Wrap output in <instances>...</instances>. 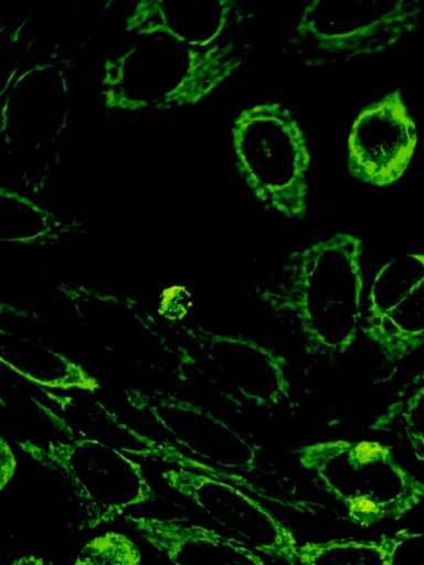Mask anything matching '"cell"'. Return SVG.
I'll return each mask as SVG.
<instances>
[{"instance_id": "7a4b0ae2", "label": "cell", "mask_w": 424, "mask_h": 565, "mask_svg": "<svg viewBox=\"0 0 424 565\" xmlns=\"http://www.w3.org/2000/svg\"><path fill=\"white\" fill-rule=\"evenodd\" d=\"M132 38L106 58L102 92L108 106L128 110L190 105L227 78L247 55L239 40L191 46L161 29L129 30Z\"/></svg>"}, {"instance_id": "d6986e66", "label": "cell", "mask_w": 424, "mask_h": 565, "mask_svg": "<svg viewBox=\"0 0 424 565\" xmlns=\"http://www.w3.org/2000/svg\"><path fill=\"white\" fill-rule=\"evenodd\" d=\"M141 554L127 535L106 532L87 542L78 552L74 565H140Z\"/></svg>"}, {"instance_id": "ba28073f", "label": "cell", "mask_w": 424, "mask_h": 565, "mask_svg": "<svg viewBox=\"0 0 424 565\" xmlns=\"http://www.w3.org/2000/svg\"><path fill=\"white\" fill-rule=\"evenodd\" d=\"M197 367L229 403L277 412L294 404L287 358L246 335L193 330Z\"/></svg>"}, {"instance_id": "9c48e42d", "label": "cell", "mask_w": 424, "mask_h": 565, "mask_svg": "<svg viewBox=\"0 0 424 565\" xmlns=\"http://www.w3.org/2000/svg\"><path fill=\"white\" fill-rule=\"evenodd\" d=\"M360 331L381 358L390 380L424 345V253H406L375 273L362 305Z\"/></svg>"}, {"instance_id": "ffe728a7", "label": "cell", "mask_w": 424, "mask_h": 565, "mask_svg": "<svg viewBox=\"0 0 424 565\" xmlns=\"http://www.w3.org/2000/svg\"><path fill=\"white\" fill-rule=\"evenodd\" d=\"M378 541L386 565H424V531L402 529L382 534Z\"/></svg>"}, {"instance_id": "3957f363", "label": "cell", "mask_w": 424, "mask_h": 565, "mask_svg": "<svg viewBox=\"0 0 424 565\" xmlns=\"http://www.w3.org/2000/svg\"><path fill=\"white\" fill-rule=\"evenodd\" d=\"M300 467L362 527L399 520L424 501V481L378 440L332 439L295 451Z\"/></svg>"}, {"instance_id": "8992f818", "label": "cell", "mask_w": 424, "mask_h": 565, "mask_svg": "<svg viewBox=\"0 0 424 565\" xmlns=\"http://www.w3.org/2000/svg\"><path fill=\"white\" fill-rule=\"evenodd\" d=\"M19 449L64 487L84 514L80 530L114 522L127 508L155 499L141 465L110 445L75 439L47 449Z\"/></svg>"}, {"instance_id": "44dd1931", "label": "cell", "mask_w": 424, "mask_h": 565, "mask_svg": "<svg viewBox=\"0 0 424 565\" xmlns=\"http://www.w3.org/2000/svg\"><path fill=\"white\" fill-rule=\"evenodd\" d=\"M17 460L14 452L9 444L2 439L1 441V490L4 489L7 483L12 479L15 469Z\"/></svg>"}, {"instance_id": "6da1fadb", "label": "cell", "mask_w": 424, "mask_h": 565, "mask_svg": "<svg viewBox=\"0 0 424 565\" xmlns=\"http://www.w3.org/2000/svg\"><path fill=\"white\" fill-rule=\"evenodd\" d=\"M363 242L336 233L289 253L255 295L305 355L336 361L357 340L363 305Z\"/></svg>"}, {"instance_id": "7402d4cb", "label": "cell", "mask_w": 424, "mask_h": 565, "mask_svg": "<svg viewBox=\"0 0 424 565\" xmlns=\"http://www.w3.org/2000/svg\"><path fill=\"white\" fill-rule=\"evenodd\" d=\"M7 565H46L45 562L35 555H22Z\"/></svg>"}, {"instance_id": "2e32d148", "label": "cell", "mask_w": 424, "mask_h": 565, "mask_svg": "<svg viewBox=\"0 0 424 565\" xmlns=\"http://www.w3.org/2000/svg\"><path fill=\"white\" fill-rule=\"evenodd\" d=\"M368 427L391 438L424 466V366L396 390Z\"/></svg>"}, {"instance_id": "8fae6325", "label": "cell", "mask_w": 424, "mask_h": 565, "mask_svg": "<svg viewBox=\"0 0 424 565\" xmlns=\"http://www.w3.org/2000/svg\"><path fill=\"white\" fill-rule=\"evenodd\" d=\"M416 142V125L401 92L394 89L353 120L348 139L349 172L365 183L390 185L407 169Z\"/></svg>"}, {"instance_id": "30bf717a", "label": "cell", "mask_w": 424, "mask_h": 565, "mask_svg": "<svg viewBox=\"0 0 424 565\" xmlns=\"http://www.w3.org/2000/svg\"><path fill=\"white\" fill-rule=\"evenodd\" d=\"M174 461L177 468L161 473L168 487L254 551L287 565H299L294 533L256 499L225 479Z\"/></svg>"}, {"instance_id": "e0dca14e", "label": "cell", "mask_w": 424, "mask_h": 565, "mask_svg": "<svg viewBox=\"0 0 424 565\" xmlns=\"http://www.w3.org/2000/svg\"><path fill=\"white\" fill-rule=\"evenodd\" d=\"M0 237L9 243L36 242L60 231L62 222L29 194L15 189L0 192Z\"/></svg>"}, {"instance_id": "5bb4252c", "label": "cell", "mask_w": 424, "mask_h": 565, "mask_svg": "<svg viewBox=\"0 0 424 565\" xmlns=\"http://www.w3.org/2000/svg\"><path fill=\"white\" fill-rule=\"evenodd\" d=\"M76 306L86 330L114 354L149 366H159L165 360L166 347L128 305L87 296Z\"/></svg>"}, {"instance_id": "ac0fdd59", "label": "cell", "mask_w": 424, "mask_h": 565, "mask_svg": "<svg viewBox=\"0 0 424 565\" xmlns=\"http://www.w3.org/2000/svg\"><path fill=\"white\" fill-rule=\"evenodd\" d=\"M299 565H386L379 541L306 542L298 548Z\"/></svg>"}, {"instance_id": "52a82bcc", "label": "cell", "mask_w": 424, "mask_h": 565, "mask_svg": "<svg viewBox=\"0 0 424 565\" xmlns=\"http://www.w3.org/2000/svg\"><path fill=\"white\" fill-rule=\"evenodd\" d=\"M68 67L59 56L17 65L2 86L1 132L23 173L53 163L71 117Z\"/></svg>"}, {"instance_id": "9a60e30c", "label": "cell", "mask_w": 424, "mask_h": 565, "mask_svg": "<svg viewBox=\"0 0 424 565\" xmlns=\"http://www.w3.org/2000/svg\"><path fill=\"white\" fill-rule=\"evenodd\" d=\"M0 347L6 367L45 390H63L92 382L82 367L42 340L2 332Z\"/></svg>"}, {"instance_id": "7c38bea8", "label": "cell", "mask_w": 424, "mask_h": 565, "mask_svg": "<svg viewBox=\"0 0 424 565\" xmlns=\"http://www.w3.org/2000/svg\"><path fill=\"white\" fill-rule=\"evenodd\" d=\"M125 522L173 565H267L244 542L186 518L127 514Z\"/></svg>"}, {"instance_id": "277c9868", "label": "cell", "mask_w": 424, "mask_h": 565, "mask_svg": "<svg viewBox=\"0 0 424 565\" xmlns=\"http://www.w3.org/2000/svg\"><path fill=\"white\" fill-rule=\"evenodd\" d=\"M232 145L237 170L259 201L290 218L306 214L310 153L289 109L278 103L244 109L233 122Z\"/></svg>"}, {"instance_id": "4fadbf2b", "label": "cell", "mask_w": 424, "mask_h": 565, "mask_svg": "<svg viewBox=\"0 0 424 565\" xmlns=\"http://www.w3.org/2000/svg\"><path fill=\"white\" fill-rule=\"evenodd\" d=\"M247 15V10L234 1H144L126 17V26L161 29L191 46L211 49L239 41L234 30Z\"/></svg>"}, {"instance_id": "5b68a950", "label": "cell", "mask_w": 424, "mask_h": 565, "mask_svg": "<svg viewBox=\"0 0 424 565\" xmlns=\"http://www.w3.org/2000/svg\"><path fill=\"white\" fill-rule=\"evenodd\" d=\"M424 7L405 0H314L289 43L309 65L386 51L414 32Z\"/></svg>"}]
</instances>
